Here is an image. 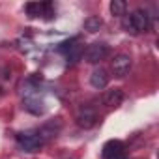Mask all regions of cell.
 <instances>
[{"mask_svg":"<svg viewBox=\"0 0 159 159\" xmlns=\"http://www.w3.org/2000/svg\"><path fill=\"white\" fill-rule=\"evenodd\" d=\"M124 28L131 34H142V32H148L150 28V13L142 8L131 11V15H127L124 19Z\"/></svg>","mask_w":159,"mask_h":159,"instance_id":"6da1fadb","label":"cell"},{"mask_svg":"<svg viewBox=\"0 0 159 159\" xmlns=\"http://www.w3.org/2000/svg\"><path fill=\"white\" fill-rule=\"evenodd\" d=\"M111 52V47L103 41H96L92 45H88L86 52H84V60L88 64H99L101 60H105Z\"/></svg>","mask_w":159,"mask_h":159,"instance_id":"7a4b0ae2","label":"cell"},{"mask_svg":"<svg viewBox=\"0 0 159 159\" xmlns=\"http://www.w3.org/2000/svg\"><path fill=\"white\" fill-rule=\"evenodd\" d=\"M131 66H133V60H131V56H129L127 52L116 54L114 60H112V64H111L112 73H114V77H118V79H124V77L131 71Z\"/></svg>","mask_w":159,"mask_h":159,"instance_id":"3957f363","label":"cell"},{"mask_svg":"<svg viewBox=\"0 0 159 159\" xmlns=\"http://www.w3.org/2000/svg\"><path fill=\"white\" fill-rule=\"evenodd\" d=\"M75 122H77V125H79V127H83V129H90V127H94V125L98 124V114H96V111H94L92 107L84 105V107H81V109L77 111Z\"/></svg>","mask_w":159,"mask_h":159,"instance_id":"277c9868","label":"cell"},{"mask_svg":"<svg viewBox=\"0 0 159 159\" xmlns=\"http://www.w3.org/2000/svg\"><path fill=\"white\" fill-rule=\"evenodd\" d=\"M17 142H19V146H21V150H25V152H38L41 146H43V139L38 135V133H23V135H19L17 137Z\"/></svg>","mask_w":159,"mask_h":159,"instance_id":"5b68a950","label":"cell"},{"mask_svg":"<svg viewBox=\"0 0 159 159\" xmlns=\"http://www.w3.org/2000/svg\"><path fill=\"white\" fill-rule=\"evenodd\" d=\"M101 155H103V159H122V157H125L124 155V144L120 140H109L103 146Z\"/></svg>","mask_w":159,"mask_h":159,"instance_id":"8992f818","label":"cell"},{"mask_svg":"<svg viewBox=\"0 0 159 159\" xmlns=\"http://www.w3.org/2000/svg\"><path fill=\"white\" fill-rule=\"evenodd\" d=\"M124 101V90L122 88H111L103 94V105L105 107H118Z\"/></svg>","mask_w":159,"mask_h":159,"instance_id":"52a82bcc","label":"cell"},{"mask_svg":"<svg viewBox=\"0 0 159 159\" xmlns=\"http://www.w3.org/2000/svg\"><path fill=\"white\" fill-rule=\"evenodd\" d=\"M90 84L96 88V90H103L107 84H109V75L103 67H96L90 75Z\"/></svg>","mask_w":159,"mask_h":159,"instance_id":"ba28073f","label":"cell"},{"mask_svg":"<svg viewBox=\"0 0 159 159\" xmlns=\"http://www.w3.org/2000/svg\"><path fill=\"white\" fill-rule=\"evenodd\" d=\"M60 129H62V122H60V118H56V120L47 122V124L38 131V135H39L43 140H47V139H51V137H56V135L60 133Z\"/></svg>","mask_w":159,"mask_h":159,"instance_id":"9c48e42d","label":"cell"},{"mask_svg":"<svg viewBox=\"0 0 159 159\" xmlns=\"http://www.w3.org/2000/svg\"><path fill=\"white\" fill-rule=\"evenodd\" d=\"M83 26H84L86 32L96 34V32H99V28L103 26V21H101V17H98V15H88V17L84 19V23H83Z\"/></svg>","mask_w":159,"mask_h":159,"instance_id":"30bf717a","label":"cell"},{"mask_svg":"<svg viewBox=\"0 0 159 159\" xmlns=\"http://www.w3.org/2000/svg\"><path fill=\"white\" fill-rule=\"evenodd\" d=\"M109 10H111V13L114 17H124L125 11H127V4L124 2V0H112L111 6H109Z\"/></svg>","mask_w":159,"mask_h":159,"instance_id":"8fae6325","label":"cell"},{"mask_svg":"<svg viewBox=\"0 0 159 159\" xmlns=\"http://www.w3.org/2000/svg\"><path fill=\"white\" fill-rule=\"evenodd\" d=\"M83 58V47L75 43V45H69V51H67V62L69 64H75Z\"/></svg>","mask_w":159,"mask_h":159,"instance_id":"7c38bea8","label":"cell"},{"mask_svg":"<svg viewBox=\"0 0 159 159\" xmlns=\"http://www.w3.org/2000/svg\"><path fill=\"white\" fill-rule=\"evenodd\" d=\"M122 159H125V157H122Z\"/></svg>","mask_w":159,"mask_h":159,"instance_id":"4fadbf2b","label":"cell"}]
</instances>
